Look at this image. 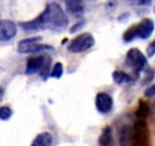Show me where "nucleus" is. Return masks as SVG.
Here are the masks:
<instances>
[{
	"instance_id": "20e7f679",
	"label": "nucleus",
	"mask_w": 155,
	"mask_h": 146,
	"mask_svg": "<svg viewBox=\"0 0 155 146\" xmlns=\"http://www.w3.org/2000/svg\"><path fill=\"white\" fill-rule=\"evenodd\" d=\"M94 44H95V38L91 33H81V35L76 36L73 40H72L68 45V50L71 53H84L86 50L91 49L94 46Z\"/></svg>"
},
{
	"instance_id": "1a4fd4ad",
	"label": "nucleus",
	"mask_w": 155,
	"mask_h": 146,
	"mask_svg": "<svg viewBox=\"0 0 155 146\" xmlns=\"http://www.w3.org/2000/svg\"><path fill=\"white\" fill-rule=\"evenodd\" d=\"M95 105L100 113L107 114L113 109V99L107 92H99L95 99Z\"/></svg>"
},
{
	"instance_id": "6e6552de",
	"label": "nucleus",
	"mask_w": 155,
	"mask_h": 146,
	"mask_svg": "<svg viewBox=\"0 0 155 146\" xmlns=\"http://www.w3.org/2000/svg\"><path fill=\"white\" fill-rule=\"evenodd\" d=\"M17 26L9 19H0V41H9L15 36Z\"/></svg>"
},
{
	"instance_id": "f03ea898",
	"label": "nucleus",
	"mask_w": 155,
	"mask_h": 146,
	"mask_svg": "<svg viewBox=\"0 0 155 146\" xmlns=\"http://www.w3.org/2000/svg\"><path fill=\"white\" fill-rule=\"evenodd\" d=\"M154 28H155L154 22L149 18H145V19H142L140 23L130 27V28L124 32L123 40H124V42H131V41H134L135 38L145 40V38H149L151 36V33L154 32Z\"/></svg>"
},
{
	"instance_id": "0eeeda50",
	"label": "nucleus",
	"mask_w": 155,
	"mask_h": 146,
	"mask_svg": "<svg viewBox=\"0 0 155 146\" xmlns=\"http://www.w3.org/2000/svg\"><path fill=\"white\" fill-rule=\"evenodd\" d=\"M50 64V60H48L45 57H34L27 60L26 65V73L27 75H34L37 72H48V67Z\"/></svg>"
},
{
	"instance_id": "6ab92c4d",
	"label": "nucleus",
	"mask_w": 155,
	"mask_h": 146,
	"mask_svg": "<svg viewBox=\"0 0 155 146\" xmlns=\"http://www.w3.org/2000/svg\"><path fill=\"white\" fill-rule=\"evenodd\" d=\"M145 96H147V98L155 96V85H153V86H150V87H147V88H146Z\"/></svg>"
},
{
	"instance_id": "7ed1b4c3",
	"label": "nucleus",
	"mask_w": 155,
	"mask_h": 146,
	"mask_svg": "<svg viewBox=\"0 0 155 146\" xmlns=\"http://www.w3.org/2000/svg\"><path fill=\"white\" fill-rule=\"evenodd\" d=\"M132 146H151L150 131L146 123V119L137 118L132 127Z\"/></svg>"
},
{
	"instance_id": "dca6fc26",
	"label": "nucleus",
	"mask_w": 155,
	"mask_h": 146,
	"mask_svg": "<svg viewBox=\"0 0 155 146\" xmlns=\"http://www.w3.org/2000/svg\"><path fill=\"white\" fill-rule=\"evenodd\" d=\"M63 76V64L62 63H55L53 69L50 72V77L53 78H60Z\"/></svg>"
},
{
	"instance_id": "9b49d317",
	"label": "nucleus",
	"mask_w": 155,
	"mask_h": 146,
	"mask_svg": "<svg viewBox=\"0 0 155 146\" xmlns=\"http://www.w3.org/2000/svg\"><path fill=\"white\" fill-rule=\"evenodd\" d=\"M53 145V136L49 132H42L37 134L31 146H51Z\"/></svg>"
},
{
	"instance_id": "f8f14e48",
	"label": "nucleus",
	"mask_w": 155,
	"mask_h": 146,
	"mask_svg": "<svg viewBox=\"0 0 155 146\" xmlns=\"http://www.w3.org/2000/svg\"><path fill=\"white\" fill-rule=\"evenodd\" d=\"M67 9L71 14L81 15L84 12V2L82 0H67Z\"/></svg>"
},
{
	"instance_id": "a211bd4d",
	"label": "nucleus",
	"mask_w": 155,
	"mask_h": 146,
	"mask_svg": "<svg viewBox=\"0 0 155 146\" xmlns=\"http://www.w3.org/2000/svg\"><path fill=\"white\" fill-rule=\"evenodd\" d=\"M155 55V40L147 46V57H154Z\"/></svg>"
},
{
	"instance_id": "ddd939ff",
	"label": "nucleus",
	"mask_w": 155,
	"mask_h": 146,
	"mask_svg": "<svg viewBox=\"0 0 155 146\" xmlns=\"http://www.w3.org/2000/svg\"><path fill=\"white\" fill-rule=\"evenodd\" d=\"M99 145L100 146H113V137H112V128L105 127L100 137H99Z\"/></svg>"
},
{
	"instance_id": "f257e3e1",
	"label": "nucleus",
	"mask_w": 155,
	"mask_h": 146,
	"mask_svg": "<svg viewBox=\"0 0 155 146\" xmlns=\"http://www.w3.org/2000/svg\"><path fill=\"white\" fill-rule=\"evenodd\" d=\"M68 25V18L64 10L58 3H50L45 10L36 19L22 23V28L25 31H37L42 28H49L53 31H60Z\"/></svg>"
},
{
	"instance_id": "412c9836",
	"label": "nucleus",
	"mask_w": 155,
	"mask_h": 146,
	"mask_svg": "<svg viewBox=\"0 0 155 146\" xmlns=\"http://www.w3.org/2000/svg\"><path fill=\"white\" fill-rule=\"evenodd\" d=\"M154 12H155V7H154Z\"/></svg>"
},
{
	"instance_id": "2eb2a0df",
	"label": "nucleus",
	"mask_w": 155,
	"mask_h": 146,
	"mask_svg": "<svg viewBox=\"0 0 155 146\" xmlns=\"http://www.w3.org/2000/svg\"><path fill=\"white\" fill-rule=\"evenodd\" d=\"M150 114V108H149V105L145 103V101H140L138 104V109L136 111V117L140 118V119H146Z\"/></svg>"
},
{
	"instance_id": "4468645a",
	"label": "nucleus",
	"mask_w": 155,
	"mask_h": 146,
	"mask_svg": "<svg viewBox=\"0 0 155 146\" xmlns=\"http://www.w3.org/2000/svg\"><path fill=\"white\" fill-rule=\"evenodd\" d=\"M113 80H114L115 83L122 85V83H126V82H131L132 81V77L130 75H127V73L122 72V71H115L113 73Z\"/></svg>"
},
{
	"instance_id": "39448f33",
	"label": "nucleus",
	"mask_w": 155,
	"mask_h": 146,
	"mask_svg": "<svg viewBox=\"0 0 155 146\" xmlns=\"http://www.w3.org/2000/svg\"><path fill=\"white\" fill-rule=\"evenodd\" d=\"M126 63H127V65L131 67V68L134 69L135 75L138 76L143 71V68L146 67L147 60H146V57L140 51V50L134 48V49L128 50V53H127Z\"/></svg>"
},
{
	"instance_id": "f3484780",
	"label": "nucleus",
	"mask_w": 155,
	"mask_h": 146,
	"mask_svg": "<svg viewBox=\"0 0 155 146\" xmlns=\"http://www.w3.org/2000/svg\"><path fill=\"white\" fill-rule=\"evenodd\" d=\"M10 115H12V109L8 108V106H2L0 108V119H9Z\"/></svg>"
},
{
	"instance_id": "423d86ee",
	"label": "nucleus",
	"mask_w": 155,
	"mask_h": 146,
	"mask_svg": "<svg viewBox=\"0 0 155 146\" xmlns=\"http://www.w3.org/2000/svg\"><path fill=\"white\" fill-rule=\"evenodd\" d=\"M41 37H30L19 41L18 44V51L22 54H28V53H40L45 50H53V46L45 44H40Z\"/></svg>"
},
{
	"instance_id": "9d476101",
	"label": "nucleus",
	"mask_w": 155,
	"mask_h": 146,
	"mask_svg": "<svg viewBox=\"0 0 155 146\" xmlns=\"http://www.w3.org/2000/svg\"><path fill=\"white\" fill-rule=\"evenodd\" d=\"M132 142V127L123 126L119 131V145L120 146H130Z\"/></svg>"
},
{
	"instance_id": "aec40b11",
	"label": "nucleus",
	"mask_w": 155,
	"mask_h": 146,
	"mask_svg": "<svg viewBox=\"0 0 155 146\" xmlns=\"http://www.w3.org/2000/svg\"><path fill=\"white\" fill-rule=\"evenodd\" d=\"M0 95H2V90H0Z\"/></svg>"
}]
</instances>
